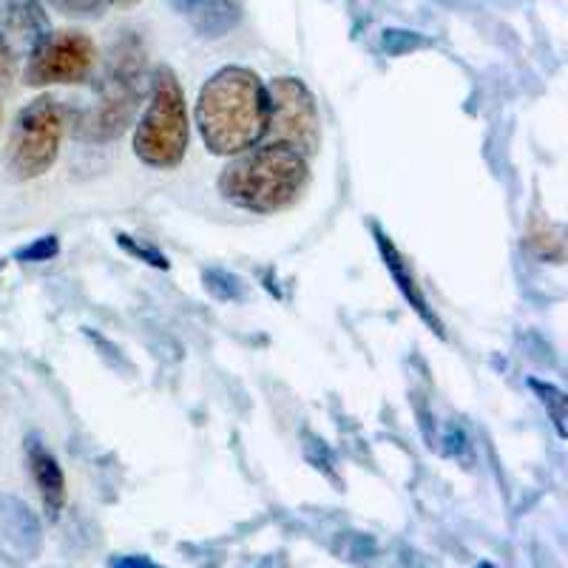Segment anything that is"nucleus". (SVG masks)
I'll return each instance as SVG.
<instances>
[{
    "label": "nucleus",
    "instance_id": "obj_1",
    "mask_svg": "<svg viewBox=\"0 0 568 568\" xmlns=\"http://www.w3.org/2000/svg\"><path fill=\"white\" fill-rule=\"evenodd\" d=\"M196 125L213 154H242L265 140L267 89L251 69L227 65L200 91Z\"/></svg>",
    "mask_w": 568,
    "mask_h": 568
},
{
    "label": "nucleus",
    "instance_id": "obj_2",
    "mask_svg": "<svg viewBox=\"0 0 568 568\" xmlns=\"http://www.w3.org/2000/svg\"><path fill=\"white\" fill-rule=\"evenodd\" d=\"M307 185V160L282 145L262 149L233 160L220 176V191L236 207L273 213L291 205Z\"/></svg>",
    "mask_w": 568,
    "mask_h": 568
},
{
    "label": "nucleus",
    "instance_id": "obj_3",
    "mask_svg": "<svg viewBox=\"0 0 568 568\" xmlns=\"http://www.w3.org/2000/svg\"><path fill=\"white\" fill-rule=\"evenodd\" d=\"M187 149L185 94L169 65H160L151 80V103L134 134V151L151 169H174Z\"/></svg>",
    "mask_w": 568,
    "mask_h": 568
},
{
    "label": "nucleus",
    "instance_id": "obj_4",
    "mask_svg": "<svg viewBox=\"0 0 568 568\" xmlns=\"http://www.w3.org/2000/svg\"><path fill=\"white\" fill-rule=\"evenodd\" d=\"M142 91H145V60H142L140 45L129 40L116 52H111L98 105L80 116L78 136L105 142L123 134L134 120Z\"/></svg>",
    "mask_w": 568,
    "mask_h": 568
},
{
    "label": "nucleus",
    "instance_id": "obj_5",
    "mask_svg": "<svg viewBox=\"0 0 568 568\" xmlns=\"http://www.w3.org/2000/svg\"><path fill=\"white\" fill-rule=\"evenodd\" d=\"M65 123H69V111L58 98H38L20 111L9 136V174L27 182L52 169L60 154Z\"/></svg>",
    "mask_w": 568,
    "mask_h": 568
},
{
    "label": "nucleus",
    "instance_id": "obj_6",
    "mask_svg": "<svg viewBox=\"0 0 568 568\" xmlns=\"http://www.w3.org/2000/svg\"><path fill=\"white\" fill-rule=\"evenodd\" d=\"M267 145L296 151L298 156H313L318 151V109L311 89L298 78H276L267 85Z\"/></svg>",
    "mask_w": 568,
    "mask_h": 568
},
{
    "label": "nucleus",
    "instance_id": "obj_7",
    "mask_svg": "<svg viewBox=\"0 0 568 568\" xmlns=\"http://www.w3.org/2000/svg\"><path fill=\"white\" fill-rule=\"evenodd\" d=\"M94 60H98V49L83 32L45 34L29 52L27 83H83L94 69Z\"/></svg>",
    "mask_w": 568,
    "mask_h": 568
},
{
    "label": "nucleus",
    "instance_id": "obj_8",
    "mask_svg": "<svg viewBox=\"0 0 568 568\" xmlns=\"http://www.w3.org/2000/svg\"><path fill=\"white\" fill-rule=\"evenodd\" d=\"M49 34V18L38 0H0V40L14 52H32Z\"/></svg>",
    "mask_w": 568,
    "mask_h": 568
},
{
    "label": "nucleus",
    "instance_id": "obj_9",
    "mask_svg": "<svg viewBox=\"0 0 568 568\" xmlns=\"http://www.w3.org/2000/svg\"><path fill=\"white\" fill-rule=\"evenodd\" d=\"M375 240H378V251H382L384 265H387L389 276L395 278V284H398V291L404 293V298H407V302H409V307H413V311L418 313L420 322L429 324V327H433L435 333H438V336H444V324L438 322V316H435L433 307H429V302H426L424 291H420L418 282H415V276H413V271H409L407 258L400 256L398 247H395L393 242H389L387 233L378 231V227H375Z\"/></svg>",
    "mask_w": 568,
    "mask_h": 568
},
{
    "label": "nucleus",
    "instance_id": "obj_10",
    "mask_svg": "<svg viewBox=\"0 0 568 568\" xmlns=\"http://www.w3.org/2000/svg\"><path fill=\"white\" fill-rule=\"evenodd\" d=\"M171 7L191 20V27L205 38H222L242 18L236 0H171Z\"/></svg>",
    "mask_w": 568,
    "mask_h": 568
},
{
    "label": "nucleus",
    "instance_id": "obj_11",
    "mask_svg": "<svg viewBox=\"0 0 568 568\" xmlns=\"http://www.w3.org/2000/svg\"><path fill=\"white\" fill-rule=\"evenodd\" d=\"M29 466H32V478L34 486H38L40 497H43V506L49 511V517H58L63 511L65 504V478H63V469L60 464L54 460V455L40 444L38 438L29 440Z\"/></svg>",
    "mask_w": 568,
    "mask_h": 568
},
{
    "label": "nucleus",
    "instance_id": "obj_12",
    "mask_svg": "<svg viewBox=\"0 0 568 568\" xmlns=\"http://www.w3.org/2000/svg\"><path fill=\"white\" fill-rule=\"evenodd\" d=\"M531 389H535V393L540 395L542 404L551 409L557 433L566 435V395H562L557 387H551V384H540V382H531Z\"/></svg>",
    "mask_w": 568,
    "mask_h": 568
},
{
    "label": "nucleus",
    "instance_id": "obj_13",
    "mask_svg": "<svg viewBox=\"0 0 568 568\" xmlns=\"http://www.w3.org/2000/svg\"><path fill=\"white\" fill-rule=\"evenodd\" d=\"M45 3L71 18H89V14L103 12L109 0H45Z\"/></svg>",
    "mask_w": 568,
    "mask_h": 568
},
{
    "label": "nucleus",
    "instance_id": "obj_14",
    "mask_svg": "<svg viewBox=\"0 0 568 568\" xmlns=\"http://www.w3.org/2000/svg\"><path fill=\"white\" fill-rule=\"evenodd\" d=\"M60 245L54 236H43V240H34L32 245L23 247V251L18 253L20 262H45V258H52L58 256Z\"/></svg>",
    "mask_w": 568,
    "mask_h": 568
},
{
    "label": "nucleus",
    "instance_id": "obj_15",
    "mask_svg": "<svg viewBox=\"0 0 568 568\" xmlns=\"http://www.w3.org/2000/svg\"><path fill=\"white\" fill-rule=\"evenodd\" d=\"M120 245H123L129 253H134V256H140L142 262H149V265L162 267V271L169 267V262H165V256H162V253H156L154 247H149V245H140V242H131V236H120Z\"/></svg>",
    "mask_w": 568,
    "mask_h": 568
},
{
    "label": "nucleus",
    "instance_id": "obj_16",
    "mask_svg": "<svg viewBox=\"0 0 568 568\" xmlns=\"http://www.w3.org/2000/svg\"><path fill=\"white\" fill-rule=\"evenodd\" d=\"M14 71V54L3 40H0V83H7Z\"/></svg>",
    "mask_w": 568,
    "mask_h": 568
},
{
    "label": "nucleus",
    "instance_id": "obj_17",
    "mask_svg": "<svg viewBox=\"0 0 568 568\" xmlns=\"http://www.w3.org/2000/svg\"><path fill=\"white\" fill-rule=\"evenodd\" d=\"M111 566L114 568H151V562L145 560V557H116Z\"/></svg>",
    "mask_w": 568,
    "mask_h": 568
},
{
    "label": "nucleus",
    "instance_id": "obj_18",
    "mask_svg": "<svg viewBox=\"0 0 568 568\" xmlns=\"http://www.w3.org/2000/svg\"><path fill=\"white\" fill-rule=\"evenodd\" d=\"M475 568H497V566H491V562H478V566Z\"/></svg>",
    "mask_w": 568,
    "mask_h": 568
},
{
    "label": "nucleus",
    "instance_id": "obj_19",
    "mask_svg": "<svg viewBox=\"0 0 568 568\" xmlns=\"http://www.w3.org/2000/svg\"><path fill=\"white\" fill-rule=\"evenodd\" d=\"M0 267H3V258H0Z\"/></svg>",
    "mask_w": 568,
    "mask_h": 568
},
{
    "label": "nucleus",
    "instance_id": "obj_20",
    "mask_svg": "<svg viewBox=\"0 0 568 568\" xmlns=\"http://www.w3.org/2000/svg\"><path fill=\"white\" fill-rule=\"evenodd\" d=\"M151 568H154V566H151Z\"/></svg>",
    "mask_w": 568,
    "mask_h": 568
}]
</instances>
